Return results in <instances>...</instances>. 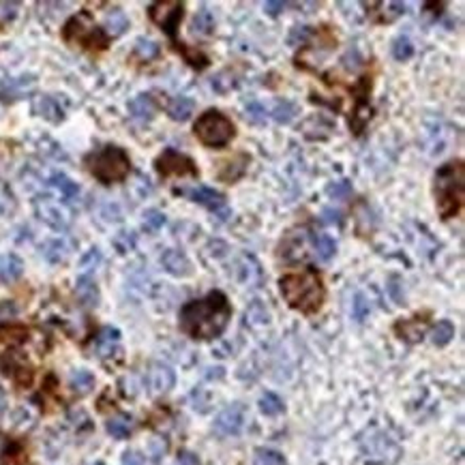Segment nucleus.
I'll return each mask as SVG.
<instances>
[{"instance_id":"obj_7","label":"nucleus","mask_w":465,"mask_h":465,"mask_svg":"<svg viewBox=\"0 0 465 465\" xmlns=\"http://www.w3.org/2000/svg\"><path fill=\"white\" fill-rule=\"evenodd\" d=\"M154 169H157L163 178H169V176H191V178H198L200 172H198V165L191 157L187 154L174 150V148H167L163 150L157 159H154Z\"/></svg>"},{"instance_id":"obj_45","label":"nucleus","mask_w":465,"mask_h":465,"mask_svg":"<svg viewBox=\"0 0 465 465\" xmlns=\"http://www.w3.org/2000/svg\"><path fill=\"white\" fill-rule=\"evenodd\" d=\"M366 316H369V304H366V300H364L362 294H358V296H356V302H354V318H356L358 322H362Z\"/></svg>"},{"instance_id":"obj_17","label":"nucleus","mask_w":465,"mask_h":465,"mask_svg":"<svg viewBox=\"0 0 465 465\" xmlns=\"http://www.w3.org/2000/svg\"><path fill=\"white\" fill-rule=\"evenodd\" d=\"M118 341H121V333L112 326H105L94 339V352L101 358H110L118 352Z\"/></svg>"},{"instance_id":"obj_43","label":"nucleus","mask_w":465,"mask_h":465,"mask_svg":"<svg viewBox=\"0 0 465 465\" xmlns=\"http://www.w3.org/2000/svg\"><path fill=\"white\" fill-rule=\"evenodd\" d=\"M24 337H26V331L24 328H17V326H9V328H3V331H0V339L7 343H17Z\"/></svg>"},{"instance_id":"obj_53","label":"nucleus","mask_w":465,"mask_h":465,"mask_svg":"<svg viewBox=\"0 0 465 465\" xmlns=\"http://www.w3.org/2000/svg\"><path fill=\"white\" fill-rule=\"evenodd\" d=\"M94 465H103V463H94Z\"/></svg>"},{"instance_id":"obj_37","label":"nucleus","mask_w":465,"mask_h":465,"mask_svg":"<svg viewBox=\"0 0 465 465\" xmlns=\"http://www.w3.org/2000/svg\"><path fill=\"white\" fill-rule=\"evenodd\" d=\"M135 56H140L142 61H152L159 56V45L150 41V39H138L135 41Z\"/></svg>"},{"instance_id":"obj_35","label":"nucleus","mask_w":465,"mask_h":465,"mask_svg":"<svg viewBox=\"0 0 465 465\" xmlns=\"http://www.w3.org/2000/svg\"><path fill=\"white\" fill-rule=\"evenodd\" d=\"M245 121L249 125H264L266 123V107L260 101H249L245 105Z\"/></svg>"},{"instance_id":"obj_36","label":"nucleus","mask_w":465,"mask_h":465,"mask_svg":"<svg viewBox=\"0 0 465 465\" xmlns=\"http://www.w3.org/2000/svg\"><path fill=\"white\" fill-rule=\"evenodd\" d=\"M254 465H285V459L277 451L258 448L256 455H254Z\"/></svg>"},{"instance_id":"obj_50","label":"nucleus","mask_w":465,"mask_h":465,"mask_svg":"<svg viewBox=\"0 0 465 465\" xmlns=\"http://www.w3.org/2000/svg\"><path fill=\"white\" fill-rule=\"evenodd\" d=\"M17 313V309L13 302H3L0 304V320H7V318H13Z\"/></svg>"},{"instance_id":"obj_27","label":"nucleus","mask_w":465,"mask_h":465,"mask_svg":"<svg viewBox=\"0 0 465 465\" xmlns=\"http://www.w3.org/2000/svg\"><path fill=\"white\" fill-rule=\"evenodd\" d=\"M311 240H313V247H316V254L322 262H328L335 256L337 242L328 234H311Z\"/></svg>"},{"instance_id":"obj_13","label":"nucleus","mask_w":465,"mask_h":465,"mask_svg":"<svg viewBox=\"0 0 465 465\" xmlns=\"http://www.w3.org/2000/svg\"><path fill=\"white\" fill-rule=\"evenodd\" d=\"M34 208H37V215L41 221H45L50 227L54 229H65L69 225V219L65 215V210L58 206L56 202H52L50 198H41L34 202Z\"/></svg>"},{"instance_id":"obj_24","label":"nucleus","mask_w":465,"mask_h":465,"mask_svg":"<svg viewBox=\"0 0 465 465\" xmlns=\"http://www.w3.org/2000/svg\"><path fill=\"white\" fill-rule=\"evenodd\" d=\"M50 185H52L54 189L61 191V196H63L65 200H75L77 196H80V187H77L69 176H65L63 172L52 174V176H50Z\"/></svg>"},{"instance_id":"obj_31","label":"nucleus","mask_w":465,"mask_h":465,"mask_svg":"<svg viewBox=\"0 0 465 465\" xmlns=\"http://www.w3.org/2000/svg\"><path fill=\"white\" fill-rule=\"evenodd\" d=\"M245 318H247V324H251V326H266V324L270 322L268 309H266L260 300H256V302H251V304H249Z\"/></svg>"},{"instance_id":"obj_23","label":"nucleus","mask_w":465,"mask_h":465,"mask_svg":"<svg viewBox=\"0 0 465 465\" xmlns=\"http://www.w3.org/2000/svg\"><path fill=\"white\" fill-rule=\"evenodd\" d=\"M397 333L401 339H405L408 343H418L422 337H424V322L414 318V320H408V322H399L397 324Z\"/></svg>"},{"instance_id":"obj_25","label":"nucleus","mask_w":465,"mask_h":465,"mask_svg":"<svg viewBox=\"0 0 465 465\" xmlns=\"http://www.w3.org/2000/svg\"><path fill=\"white\" fill-rule=\"evenodd\" d=\"M105 427H107V433H110L112 437H116V440H125V437H129L131 431H133V420H131L129 416H125V414H118V416L110 418Z\"/></svg>"},{"instance_id":"obj_51","label":"nucleus","mask_w":465,"mask_h":465,"mask_svg":"<svg viewBox=\"0 0 465 465\" xmlns=\"http://www.w3.org/2000/svg\"><path fill=\"white\" fill-rule=\"evenodd\" d=\"M176 465H198V457L191 455V453H183L178 457V463Z\"/></svg>"},{"instance_id":"obj_11","label":"nucleus","mask_w":465,"mask_h":465,"mask_svg":"<svg viewBox=\"0 0 465 465\" xmlns=\"http://www.w3.org/2000/svg\"><path fill=\"white\" fill-rule=\"evenodd\" d=\"M307 238H309V229L307 227H296V229H289L285 240H281V247H279V254L285 262H296V260H304L307 258V251H304V245H307Z\"/></svg>"},{"instance_id":"obj_44","label":"nucleus","mask_w":465,"mask_h":465,"mask_svg":"<svg viewBox=\"0 0 465 465\" xmlns=\"http://www.w3.org/2000/svg\"><path fill=\"white\" fill-rule=\"evenodd\" d=\"M343 217H341V210L337 208H324L322 210V223L326 225H341Z\"/></svg>"},{"instance_id":"obj_16","label":"nucleus","mask_w":465,"mask_h":465,"mask_svg":"<svg viewBox=\"0 0 465 465\" xmlns=\"http://www.w3.org/2000/svg\"><path fill=\"white\" fill-rule=\"evenodd\" d=\"M34 112L41 116V118L50 121V123H61L65 118V110H63L61 101H58L56 96H52V94L37 96Z\"/></svg>"},{"instance_id":"obj_29","label":"nucleus","mask_w":465,"mask_h":465,"mask_svg":"<svg viewBox=\"0 0 465 465\" xmlns=\"http://www.w3.org/2000/svg\"><path fill=\"white\" fill-rule=\"evenodd\" d=\"M32 82L34 80H32L30 75H26V77H13V80H7L3 84V92H0V94H9L7 99H15V96L24 94L32 86Z\"/></svg>"},{"instance_id":"obj_48","label":"nucleus","mask_w":465,"mask_h":465,"mask_svg":"<svg viewBox=\"0 0 465 465\" xmlns=\"http://www.w3.org/2000/svg\"><path fill=\"white\" fill-rule=\"evenodd\" d=\"M285 7H287V3H270V0H268V3H264V11H266L268 15H273V17L279 15Z\"/></svg>"},{"instance_id":"obj_12","label":"nucleus","mask_w":465,"mask_h":465,"mask_svg":"<svg viewBox=\"0 0 465 465\" xmlns=\"http://www.w3.org/2000/svg\"><path fill=\"white\" fill-rule=\"evenodd\" d=\"M174 382H176V378H174V371L163 362H154L148 369L146 384H148L150 395H163V393L172 391Z\"/></svg>"},{"instance_id":"obj_22","label":"nucleus","mask_w":465,"mask_h":465,"mask_svg":"<svg viewBox=\"0 0 465 465\" xmlns=\"http://www.w3.org/2000/svg\"><path fill=\"white\" fill-rule=\"evenodd\" d=\"M191 32L200 34V37H210L212 32H215V17H212V13L206 7H202L196 15H193Z\"/></svg>"},{"instance_id":"obj_40","label":"nucleus","mask_w":465,"mask_h":465,"mask_svg":"<svg viewBox=\"0 0 465 465\" xmlns=\"http://www.w3.org/2000/svg\"><path fill=\"white\" fill-rule=\"evenodd\" d=\"M352 183L350 180H339V183H331L326 187V193H328V198H333V200H345V198H350L352 196Z\"/></svg>"},{"instance_id":"obj_1","label":"nucleus","mask_w":465,"mask_h":465,"mask_svg":"<svg viewBox=\"0 0 465 465\" xmlns=\"http://www.w3.org/2000/svg\"><path fill=\"white\" fill-rule=\"evenodd\" d=\"M231 309L223 292H210L202 300H191L180 309V328L193 339H217L229 322Z\"/></svg>"},{"instance_id":"obj_6","label":"nucleus","mask_w":465,"mask_h":465,"mask_svg":"<svg viewBox=\"0 0 465 465\" xmlns=\"http://www.w3.org/2000/svg\"><path fill=\"white\" fill-rule=\"evenodd\" d=\"M65 39L71 43H80L84 48H96L103 50L107 45V37L92 24V19L86 11L73 15L65 24Z\"/></svg>"},{"instance_id":"obj_18","label":"nucleus","mask_w":465,"mask_h":465,"mask_svg":"<svg viewBox=\"0 0 465 465\" xmlns=\"http://www.w3.org/2000/svg\"><path fill=\"white\" fill-rule=\"evenodd\" d=\"M154 112H157V105H154L152 96L146 94V92H144V94H138V96H135V99L129 101V114H131V118H133V121H138V123H148V121H152Z\"/></svg>"},{"instance_id":"obj_9","label":"nucleus","mask_w":465,"mask_h":465,"mask_svg":"<svg viewBox=\"0 0 465 465\" xmlns=\"http://www.w3.org/2000/svg\"><path fill=\"white\" fill-rule=\"evenodd\" d=\"M183 193L191 198V202H196V204L208 208L210 212H215L221 221H225L229 217V206H227V200L223 193L210 189V187H198V189L183 191Z\"/></svg>"},{"instance_id":"obj_8","label":"nucleus","mask_w":465,"mask_h":465,"mask_svg":"<svg viewBox=\"0 0 465 465\" xmlns=\"http://www.w3.org/2000/svg\"><path fill=\"white\" fill-rule=\"evenodd\" d=\"M150 19L157 24L165 34H169L176 43V30L185 17V3H176V0H169V3H154L148 9Z\"/></svg>"},{"instance_id":"obj_14","label":"nucleus","mask_w":465,"mask_h":465,"mask_svg":"<svg viewBox=\"0 0 465 465\" xmlns=\"http://www.w3.org/2000/svg\"><path fill=\"white\" fill-rule=\"evenodd\" d=\"M249 163H251V157H249V154H234V157H231V159H227V161H223V163L219 165L217 176H219V180H223V183H236L238 178L245 176V172H247Z\"/></svg>"},{"instance_id":"obj_30","label":"nucleus","mask_w":465,"mask_h":465,"mask_svg":"<svg viewBox=\"0 0 465 465\" xmlns=\"http://www.w3.org/2000/svg\"><path fill=\"white\" fill-rule=\"evenodd\" d=\"M105 28H107V32L112 37H118V34H123L129 28V19H127V15L121 9H114L105 17Z\"/></svg>"},{"instance_id":"obj_28","label":"nucleus","mask_w":465,"mask_h":465,"mask_svg":"<svg viewBox=\"0 0 465 465\" xmlns=\"http://www.w3.org/2000/svg\"><path fill=\"white\" fill-rule=\"evenodd\" d=\"M69 384L77 395H86L94 389V375L90 371H84V369L73 371L71 378H69Z\"/></svg>"},{"instance_id":"obj_3","label":"nucleus","mask_w":465,"mask_h":465,"mask_svg":"<svg viewBox=\"0 0 465 465\" xmlns=\"http://www.w3.org/2000/svg\"><path fill=\"white\" fill-rule=\"evenodd\" d=\"M465 167L463 161H448L435 172V202L442 219H453L463 206Z\"/></svg>"},{"instance_id":"obj_15","label":"nucleus","mask_w":465,"mask_h":465,"mask_svg":"<svg viewBox=\"0 0 465 465\" xmlns=\"http://www.w3.org/2000/svg\"><path fill=\"white\" fill-rule=\"evenodd\" d=\"M161 264L174 277H189L193 273V266H191L189 258L178 249H167L161 256Z\"/></svg>"},{"instance_id":"obj_47","label":"nucleus","mask_w":465,"mask_h":465,"mask_svg":"<svg viewBox=\"0 0 465 465\" xmlns=\"http://www.w3.org/2000/svg\"><path fill=\"white\" fill-rule=\"evenodd\" d=\"M309 26H296L294 30H292V34H289V43L292 45H296L298 41H307V37H309Z\"/></svg>"},{"instance_id":"obj_34","label":"nucleus","mask_w":465,"mask_h":465,"mask_svg":"<svg viewBox=\"0 0 465 465\" xmlns=\"http://www.w3.org/2000/svg\"><path fill=\"white\" fill-rule=\"evenodd\" d=\"M393 56H395V61H408V58H412V54H414V45H412V41L405 34H399L395 41H393Z\"/></svg>"},{"instance_id":"obj_2","label":"nucleus","mask_w":465,"mask_h":465,"mask_svg":"<svg viewBox=\"0 0 465 465\" xmlns=\"http://www.w3.org/2000/svg\"><path fill=\"white\" fill-rule=\"evenodd\" d=\"M281 294L285 302L300 313H316L322 309L326 298V287L322 275L316 268L307 266L298 273H289L279 279Z\"/></svg>"},{"instance_id":"obj_5","label":"nucleus","mask_w":465,"mask_h":465,"mask_svg":"<svg viewBox=\"0 0 465 465\" xmlns=\"http://www.w3.org/2000/svg\"><path fill=\"white\" fill-rule=\"evenodd\" d=\"M196 138L208 148H223L236 138V127L219 110H206L193 125Z\"/></svg>"},{"instance_id":"obj_52","label":"nucleus","mask_w":465,"mask_h":465,"mask_svg":"<svg viewBox=\"0 0 465 465\" xmlns=\"http://www.w3.org/2000/svg\"><path fill=\"white\" fill-rule=\"evenodd\" d=\"M5 448H7V442H5V437H0V455L5 453Z\"/></svg>"},{"instance_id":"obj_4","label":"nucleus","mask_w":465,"mask_h":465,"mask_svg":"<svg viewBox=\"0 0 465 465\" xmlns=\"http://www.w3.org/2000/svg\"><path fill=\"white\" fill-rule=\"evenodd\" d=\"M86 167L94 178H99L101 183H118L123 180L129 169L131 161L127 157V152L118 146H103L101 150L90 152L86 157Z\"/></svg>"},{"instance_id":"obj_42","label":"nucleus","mask_w":465,"mask_h":465,"mask_svg":"<svg viewBox=\"0 0 465 465\" xmlns=\"http://www.w3.org/2000/svg\"><path fill=\"white\" fill-rule=\"evenodd\" d=\"M99 264H101V251L96 247H92L88 254H84L82 260H80V268L84 270V273H90V270H94Z\"/></svg>"},{"instance_id":"obj_20","label":"nucleus","mask_w":465,"mask_h":465,"mask_svg":"<svg viewBox=\"0 0 465 465\" xmlns=\"http://www.w3.org/2000/svg\"><path fill=\"white\" fill-rule=\"evenodd\" d=\"M75 294H77V300H80L84 307H96V302H99V289H96V283L88 275L77 279Z\"/></svg>"},{"instance_id":"obj_39","label":"nucleus","mask_w":465,"mask_h":465,"mask_svg":"<svg viewBox=\"0 0 465 465\" xmlns=\"http://www.w3.org/2000/svg\"><path fill=\"white\" fill-rule=\"evenodd\" d=\"M163 223H165V215H163L161 210H157V208H148V210L144 212L142 227H144L146 231H157Z\"/></svg>"},{"instance_id":"obj_41","label":"nucleus","mask_w":465,"mask_h":465,"mask_svg":"<svg viewBox=\"0 0 465 465\" xmlns=\"http://www.w3.org/2000/svg\"><path fill=\"white\" fill-rule=\"evenodd\" d=\"M176 50L185 54L187 63L193 67V69H206L208 67V58L202 54V52H196V50H187L183 43H176Z\"/></svg>"},{"instance_id":"obj_10","label":"nucleus","mask_w":465,"mask_h":465,"mask_svg":"<svg viewBox=\"0 0 465 465\" xmlns=\"http://www.w3.org/2000/svg\"><path fill=\"white\" fill-rule=\"evenodd\" d=\"M245 427V408L240 403H234V405H227V408L217 416L215 420V431L221 435V437H231V435H238Z\"/></svg>"},{"instance_id":"obj_49","label":"nucleus","mask_w":465,"mask_h":465,"mask_svg":"<svg viewBox=\"0 0 465 465\" xmlns=\"http://www.w3.org/2000/svg\"><path fill=\"white\" fill-rule=\"evenodd\" d=\"M123 465H144V459L138 453L129 451V453L123 455Z\"/></svg>"},{"instance_id":"obj_38","label":"nucleus","mask_w":465,"mask_h":465,"mask_svg":"<svg viewBox=\"0 0 465 465\" xmlns=\"http://www.w3.org/2000/svg\"><path fill=\"white\" fill-rule=\"evenodd\" d=\"M43 256H45V260L48 262H61V260H65V256H67V245L63 242V240H50L45 247H43Z\"/></svg>"},{"instance_id":"obj_19","label":"nucleus","mask_w":465,"mask_h":465,"mask_svg":"<svg viewBox=\"0 0 465 465\" xmlns=\"http://www.w3.org/2000/svg\"><path fill=\"white\" fill-rule=\"evenodd\" d=\"M193 110H196V101L191 99V96H174V99L169 101L167 105V114L172 121L176 123H185L191 118Z\"/></svg>"},{"instance_id":"obj_32","label":"nucleus","mask_w":465,"mask_h":465,"mask_svg":"<svg viewBox=\"0 0 465 465\" xmlns=\"http://www.w3.org/2000/svg\"><path fill=\"white\" fill-rule=\"evenodd\" d=\"M260 410L266 416H277V414H281L285 410V405H283V399L279 395H275V393H264L260 397Z\"/></svg>"},{"instance_id":"obj_46","label":"nucleus","mask_w":465,"mask_h":465,"mask_svg":"<svg viewBox=\"0 0 465 465\" xmlns=\"http://www.w3.org/2000/svg\"><path fill=\"white\" fill-rule=\"evenodd\" d=\"M19 5L17 3H0V22H9L17 15Z\"/></svg>"},{"instance_id":"obj_26","label":"nucleus","mask_w":465,"mask_h":465,"mask_svg":"<svg viewBox=\"0 0 465 465\" xmlns=\"http://www.w3.org/2000/svg\"><path fill=\"white\" fill-rule=\"evenodd\" d=\"M270 114H273V118L279 125H287V123L294 121V116L298 114V107L292 101H287V99H277L273 110H270Z\"/></svg>"},{"instance_id":"obj_21","label":"nucleus","mask_w":465,"mask_h":465,"mask_svg":"<svg viewBox=\"0 0 465 465\" xmlns=\"http://www.w3.org/2000/svg\"><path fill=\"white\" fill-rule=\"evenodd\" d=\"M24 264L17 256H3L0 258V281L3 283H13L22 277Z\"/></svg>"},{"instance_id":"obj_33","label":"nucleus","mask_w":465,"mask_h":465,"mask_svg":"<svg viewBox=\"0 0 465 465\" xmlns=\"http://www.w3.org/2000/svg\"><path fill=\"white\" fill-rule=\"evenodd\" d=\"M453 337H455V326H453V322H448V320L437 322L435 328H433V333H431V341H433L435 345H440V347H442V345H446V343H451Z\"/></svg>"}]
</instances>
